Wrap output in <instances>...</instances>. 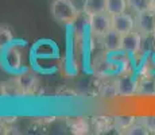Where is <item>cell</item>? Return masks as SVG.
<instances>
[{"mask_svg":"<svg viewBox=\"0 0 155 135\" xmlns=\"http://www.w3.org/2000/svg\"><path fill=\"white\" fill-rule=\"evenodd\" d=\"M51 14L57 22L62 25H73L78 19L80 11L71 0H54L51 4Z\"/></svg>","mask_w":155,"mask_h":135,"instance_id":"6da1fadb","label":"cell"},{"mask_svg":"<svg viewBox=\"0 0 155 135\" xmlns=\"http://www.w3.org/2000/svg\"><path fill=\"white\" fill-rule=\"evenodd\" d=\"M88 26L92 35L100 38L112 29V16L108 12H99L88 16Z\"/></svg>","mask_w":155,"mask_h":135,"instance_id":"7a4b0ae2","label":"cell"},{"mask_svg":"<svg viewBox=\"0 0 155 135\" xmlns=\"http://www.w3.org/2000/svg\"><path fill=\"white\" fill-rule=\"evenodd\" d=\"M135 30L143 37H150L155 34V12L150 8L135 14Z\"/></svg>","mask_w":155,"mask_h":135,"instance_id":"3957f363","label":"cell"},{"mask_svg":"<svg viewBox=\"0 0 155 135\" xmlns=\"http://www.w3.org/2000/svg\"><path fill=\"white\" fill-rule=\"evenodd\" d=\"M138 84L139 79L135 77L130 72H123L116 79V86H117L119 96L123 97H131L138 93Z\"/></svg>","mask_w":155,"mask_h":135,"instance_id":"277c9868","label":"cell"},{"mask_svg":"<svg viewBox=\"0 0 155 135\" xmlns=\"http://www.w3.org/2000/svg\"><path fill=\"white\" fill-rule=\"evenodd\" d=\"M142 41L143 35L136 30L121 34V52L130 56H136L142 49Z\"/></svg>","mask_w":155,"mask_h":135,"instance_id":"5b68a950","label":"cell"},{"mask_svg":"<svg viewBox=\"0 0 155 135\" xmlns=\"http://www.w3.org/2000/svg\"><path fill=\"white\" fill-rule=\"evenodd\" d=\"M16 80L20 85V89H22L23 95L25 96H30L34 95L37 92V89L39 88V81H38V77L35 73L32 72H22L16 76Z\"/></svg>","mask_w":155,"mask_h":135,"instance_id":"8992f818","label":"cell"},{"mask_svg":"<svg viewBox=\"0 0 155 135\" xmlns=\"http://www.w3.org/2000/svg\"><path fill=\"white\" fill-rule=\"evenodd\" d=\"M112 29L120 34L135 30V16L130 12H123L112 16Z\"/></svg>","mask_w":155,"mask_h":135,"instance_id":"52a82bcc","label":"cell"},{"mask_svg":"<svg viewBox=\"0 0 155 135\" xmlns=\"http://www.w3.org/2000/svg\"><path fill=\"white\" fill-rule=\"evenodd\" d=\"M4 62L8 69L11 70H19L23 66V50L19 46L11 43L5 49L4 53Z\"/></svg>","mask_w":155,"mask_h":135,"instance_id":"ba28073f","label":"cell"},{"mask_svg":"<svg viewBox=\"0 0 155 135\" xmlns=\"http://www.w3.org/2000/svg\"><path fill=\"white\" fill-rule=\"evenodd\" d=\"M100 41L103 49L108 53H116L121 50V34L115 31L113 29H111L103 37H100Z\"/></svg>","mask_w":155,"mask_h":135,"instance_id":"9c48e42d","label":"cell"},{"mask_svg":"<svg viewBox=\"0 0 155 135\" xmlns=\"http://www.w3.org/2000/svg\"><path fill=\"white\" fill-rule=\"evenodd\" d=\"M0 96L3 97H25L16 77L0 83Z\"/></svg>","mask_w":155,"mask_h":135,"instance_id":"30bf717a","label":"cell"},{"mask_svg":"<svg viewBox=\"0 0 155 135\" xmlns=\"http://www.w3.org/2000/svg\"><path fill=\"white\" fill-rule=\"evenodd\" d=\"M99 93L103 99H107V100H111V99H115L119 96L117 92V86H116V80H104L103 83L100 84V89Z\"/></svg>","mask_w":155,"mask_h":135,"instance_id":"8fae6325","label":"cell"},{"mask_svg":"<svg viewBox=\"0 0 155 135\" xmlns=\"http://www.w3.org/2000/svg\"><path fill=\"white\" fill-rule=\"evenodd\" d=\"M107 11V0H85L84 5V14L86 16L105 12Z\"/></svg>","mask_w":155,"mask_h":135,"instance_id":"7c38bea8","label":"cell"},{"mask_svg":"<svg viewBox=\"0 0 155 135\" xmlns=\"http://www.w3.org/2000/svg\"><path fill=\"white\" fill-rule=\"evenodd\" d=\"M68 124H69L71 133L77 135L88 134L89 128H91V126H89V123L85 118H71L68 120Z\"/></svg>","mask_w":155,"mask_h":135,"instance_id":"4fadbf2b","label":"cell"},{"mask_svg":"<svg viewBox=\"0 0 155 135\" xmlns=\"http://www.w3.org/2000/svg\"><path fill=\"white\" fill-rule=\"evenodd\" d=\"M128 4L127 0H107V12L111 16L127 12Z\"/></svg>","mask_w":155,"mask_h":135,"instance_id":"5bb4252c","label":"cell"},{"mask_svg":"<svg viewBox=\"0 0 155 135\" xmlns=\"http://www.w3.org/2000/svg\"><path fill=\"white\" fill-rule=\"evenodd\" d=\"M135 122H136V119L131 115H128V116H116V118H113V127H116L120 133L124 134L126 130H128Z\"/></svg>","mask_w":155,"mask_h":135,"instance_id":"9a60e30c","label":"cell"},{"mask_svg":"<svg viewBox=\"0 0 155 135\" xmlns=\"http://www.w3.org/2000/svg\"><path fill=\"white\" fill-rule=\"evenodd\" d=\"M14 42V32L10 27L0 25V50H4Z\"/></svg>","mask_w":155,"mask_h":135,"instance_id":"2e32d148","label":"cell"},{"mask_svg":"<svg viewBox=\"0 0 155 135\" xmlns=\"http://www.w3.org/2000/svg\"><path fill=\"white\" fill-rule=\"evenodd\" d=\"M93 124L97 133H105L111 127H113V119L105 118V116H99L93 119Z\"/></svg>","mask_w":155,"mask_h":135,"instance_id":"e0dca14e","label":"cell"},{"mask_svg":"<svg viewBox=\"0 0 155 135\" xmlns=\"http://www.w3.org/2000/svg\"><path fill=\"white\" fill-rule=\"evenodd\" d=\"M127 4L131 12L138 14L150 8V0H127Z\"/></svg>","mask_w":155,"mask_h":135,"instance_id":"ac0fdd59","label":"cell"},{"mask_svg":"<svg viewBox=\"0 0 155 135\" xmlns=\"http://www.w3.org/2000/svg\"><path fill=\"white\" fill-rule=\"evenodd\" d=\"M124 134H130V135H147L150 134V131H148V128L144 126V123L142 120H139V119H136V122L134 123L132 126H131L128 130H126V133Z\"/></svg>","mask_w":155,"mask_h":135,"instance_id":"d6986e66","label":"cell"},{"mask_svg":"<svg viewBox=\"0 0 155 135\" xmlns=\"http://www.w3.org/2000/svg\"><path fill=\"white\" fill-rule=\"evenodd\" d=\"M140 120L144 123V126L148 128L150 134H155V115H148L140 118Z\"/></svg>","mask_w":155,"mask_h":135,"instance_id":"ffe728a7","label":"cell"},{"mask_svg":"<svg viewBox=\"0 0 155 135\" xmlns=\"http://www.w3.org/2000/svg\"><path fill=\"white\" fill-rule=\"evenodd\" d=\"M150 10L155 12V0H150Z\"/></svg>","mask_w":155,"mask_h":135,"instance_id":"44dd1931","label":"cell"}]
</instances>
